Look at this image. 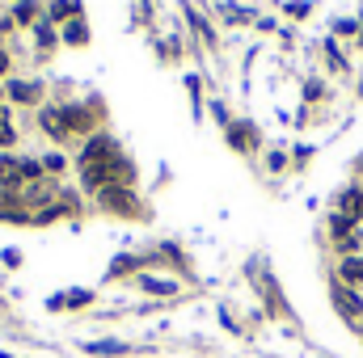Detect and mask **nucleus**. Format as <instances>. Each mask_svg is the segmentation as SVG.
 Listing matches in <instances>:
<instances>
[{"mask_svg":"<svg viewBox=\"0 0 363 358\" xmlns=\"http://www.w3.org/2000/svg\"><path fill=\"white\" fill-rule=\"evenodd\" d=\"M342 278L347 282H363V258H347L342 262Z\"/></svg>","mask_w":363,"mask_h":358,"instance_id":"obj_4","label":"nucleus"},{"mask_svg":"<svg viewBox=\"0 0 363 358\" xmlns=\"http://www.w3.org/2000/svg\"><path fill=\"white\" fill-rule=\"evenodd\" d=\"M89 295L85 291H72V295H60V299H51V308H81Z\"/></svg>","mask_w":363,"mask_h":358,"instance_id":"obj_6","label":"nucleus"},{"mask_svg":"<svg viewBox=\"0 0 363 358\" xmlns=\"http://www.w3.org/2000/svg\"><path fill=\"white\" fill-rule=\"evenodd\" d=\"M68 42H85V25H81V21L68 25Z\"/></svg>","mask_w":363,"mask_h":358,"instance_id":"obj_11","label":"nucleus"},{"mask_svg":"<svg viewBox=\"0 0 363 358\" xmlns=\"http://www.w3.org/2000/svg\"><path fill=\"white\" fill-rule=\"evenodd\" d=\"M342 211H347V219H363V190L342 198Z\"/></svg>","mask_w":363,"mask_h":358,"instance_id":"obj_3","label":"nucleus"},{"mask_svg":"<svg viewBox=\"0 0 363 358\" xmlns=\"http://www.w3.org/2000/svg\"><path fill=\"white\" fill-rule=\"evenodd\" d=\"M334 304H338V312H342V316H359V312H363L359 295H355V291H347L342 282L334 287Z\"/></svg>","mask_w":363,"mask_h":358,"instance_id":"obj_1","label":"nucleus"},{"mask_svg":"<svg viewBox=\"0 0 363 358\" xmlns=\"http://www.w3.org/2000/svg\"><path fill=\"white\" fill-rule=\"evenodd\" d=\"M4 68H9V59H4V51H0V72H4Z\"/></svg>","mask_w":363,"mask_h":358,"instance_id":"obj_13","label":"nucleus"},{"mask_svg":"<svg viewBox=\"0 0 363 358\" xmlns=\"http://www.w3.org/2000/svg\"><path fill=\"white\" fill-rule=\"evenodd\" d=\"M127 346H118V342H101V346H89V354H123Z\"/></svg>","mask_w":363,"mask_h":358,"instance_id":"obj_8","label":"nucleus"},{"mask_svg":"<svg viewBox=\"0 0 363 358\" xmlns=\"http://www.w3.org/2000/svg\"><path fill=\"white\" fill-rule=\"evenodd\" d=\"M43 127H47L51 135H64V114H60V110H47V114H43Z\"/></svg>","mask_w":363,"mask_h":358,"instance_id":"obj_5","label":"nucleus"},{"mask_svg":"<svg viewBox=\"0 0 363 358\" xmlns=\"http://www.w3.org/2000/svg\"><path fill=\"white\" fill-rule=\"evenodd\" d=\"M89 131L93 127V118H89V110H64V131Z\"/></svg>","mask_w":363,"mask_h":358,"instance_id":"obj_2","label":"nucleus"},{"mask_svg":"<svg viewBox=\"0 0 363 358\" xmlns=\"http://www.w3.org/2000/svg\"><path fill=\"white\" fill-rule=\"evenodd\" d=\"M0 144H4V148L13 144V127H9V118H4V110H0Z\"/></svg>","mask_w":363,"mask_h":358,"instance_id":"obj_10","label":"nucleus"},{"mask_svg":"<svg viewBox=\"0 0 363 358\" xmlns=\"http://www.w3.org/2000/svg\"><path fill=\"white\" fill-rule=\"evenodd\" d=\"M64 13H77V0H60L55 4V17H64Z\"/></svg>","mask_w":363,"mask_h":358,"instance_id":"obj_12","label":"nucleus"},{"mask_svg":"<svg viewBox=\"0 0 363 358\" xmlns=\"http://www.w3.org/2000/svg\"><path fill=\"white\" fill-rule=\"evenodd\" d=\"M13 97H17V101H26V97L34 101V97H38V89H34V85H13Z\"/></svg>","mask_w":363,"mask_h":358,"instance_id":"obj_9","label":"nucleus"},{"mask_svg":"<svg viewBox=\"0 0 363 358\" xmlns=\"http://www.w3.org/2000/svg\"><path fill=\"white\" fill-rule=\"evenodd\" d=\"M144 287L157 291V295H174V282H161V278H144Z\"/></svg>","mask_w":363,"mask_h":358,"instance_id":"obj_7","label":"nucleus"}]
</instances>
